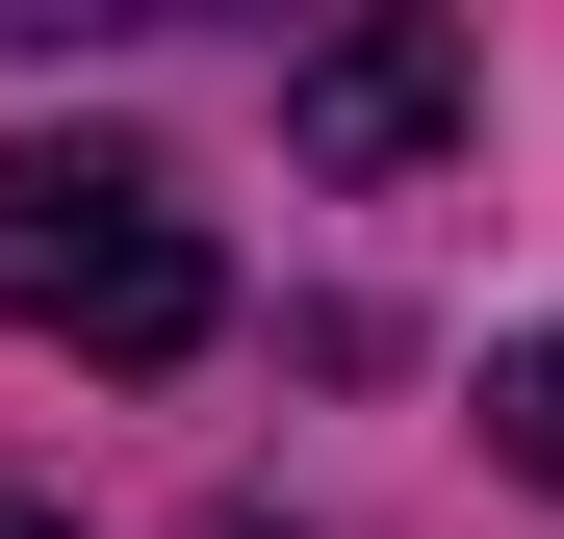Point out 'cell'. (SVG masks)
I'll list each match as a JSON object with an SVG mask.
<instances>
[{
  "mask_svg": "<svg viewBox=\"0 0 564 539\" xmlns=\"http://www.w3.org/2000/svg\"><path fill=\"white\" fill-rule=\"evenodd\" d=\"M0 539H77V514H0Z\"/></svg>",
  "mask_w": 564,
  "mask_h": 539,
  "instance_id": "4",
  "label": "cell"
},
{
  "mask_svg": "<svg viewBox=\"0 0 564 539\" xmlns=\"http://www.w3.org/2000/svg\"><path fill=\"white\" fill-rule=\"evenodd\" d=\"M488 463H513V488H564V334H513V359H488Z\"/></svg>",
  "mask_w": 564,
  "mask_h": 539,
  "instance_id": "3",
  "label": "cell"
},
{
  "mask_svg": "<svg viewBox=\"0 0 564 539\" xmlns=\"http://www.w3.org/2000/svg\"><path fill=\"white\" fill-rule=\"evenodd\" d=\"M0 309L26 334H77L104 386H180V359L231 334V257H206V206H180L154 154H0Z\"/></svg>",
  "mask_w": 564,
  "mask_h": 539,
  "instance_id": "1",
  "label": "cell"
},
{
  "mask_svg": "<svg viewBox=\"0 0 564 539\" xmlns=\"http://www.w3.org/2000/svg\"><path fill=\"white\" fill-rule=\"evenodd\" d=\"M462 129V26H334L308 77H282V154H308V180H411Z\"/></svg>",
  "mask_w": 564,
  "mask_h": 539,
  "instance_id": "2",
  "label": "cell"
}]
</instances>
